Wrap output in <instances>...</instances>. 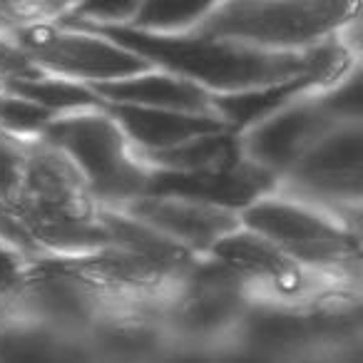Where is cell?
<instances>
[{
    "label": "cell",
    "instance_id": "cell-1",
    "mask_svg": "<svg viewBox=\"0 0 363 363\" xmlns=\"http://www.w3.org/2000/svg\"><path fill=\"white\" fill-rule=\"evenodd\" d=\"M356 21H361V3L229 0L212 3L194 35L262 52H308L323 43L336 40Z\"/></svg>",
    "mask_w": 363,
    "mask_h": 363
},
{
    "label": "cell",
    "instance_id": "cell-2",
    "mask_svg": "<svg viewBox=\"0 0 363 363\" xmlns=\"http://www.w3.org/2000/svg\"><path fill=\"white\" fill-rule=\"evenodd\" d=\"M239 224L272 242L296 267L358 286L361 229L333 214L286 194L269 192L239 212Z\"/></svg>",
    "mask_w": 363,
    "mask_h": 363
},
{
    "label": "cell",
    "instance_id": "cell-3",
    "mask_svg": "<svg viewBox=\"0 0 363 363\" xmlns=\"http://www.w3.org/2000/svg\"><path fill=\"white\" fill-rule=\"evenodd\" d=\"M43 142L75 167L97 209H122L147 194L152 172L105 105L55 117Z\"/></svg>",
    "mask_w": 363,
    "mask_h": 363
},
{
    "label": "cell",
    "instance_id": "cell-4",
    "mask_svg": "<svg viewBox=\"0 0 363 363\" xmlns=\"http://www.w3.org/2000/svg\"><path fill=\"white\" fill-rule=\"evenodd\" d=\"M274 192L323 209L361 229L363 122H348L326 132L277 182Z\"/></svg>",
    "mask_w": 363,
    "mask_h": 363
},
{
    "label": "cell",
    "instance_id": "cell-5",
    "mask_svg": "<svg viewBox=\"0 0 363 363\" xmlns=\"http://www.w3.org/2000/svg\"><path fill=\"white\" fill-rule=\"evenodd\" d=\"M8 40L40 72L95 87L150 70V62L102 33L35 23L11 33Z\"/></svg>",
    "mask_w": 363,
    "mask_h": 363
},
{
    "label": "cell",
    "instance_id": "cell-6",
    "mask_svg": "<svg viewBox=\"0 0 363 363\" xmlns=\"http://www.w3.org/2000/svg\"><path fill=\"white\" fill-rule=\"evenodd\" d=\"M323 90L298 97L277 115L242 132L239 147L244 162L279 182L326 132L338 125H348L333 112Z\"/></svg>",
    "mask_w": 363,
    "mask_h": 363
},
{
    "label": "cell",
    "instance_id": "cell-7",
    "mask_svg": "<svg viewBox=\"0 0 363 363\" xmlns=\"http://www.w3.org/2000/svg\"><path fill=\"white\" fill-rule=\"evenodd\" d=\"M120 212L147 224L192 257H207L214 244L239 227V214L229 209L164 194H145L125 204Z\"/></svg>",
    "mask_w": 363,
    "mask_h": 363
},
{
    "label": "cell",
    "instance_id": "cell-8",
    "mask_svg": "<svg viewBox=\"0 0 363 363\" xmlns=\"http://www.w3.org/2000/svg\"><path fill=\"white\" fill-rule=\"evenodd\" d=\"M16 202L40 212H95L75 167L43 140L28 145L21 194Z\"/></svg>",
    "mask_w": 363,
    "mask_h": 363
},
{
    "label": "cell",
    "instance_id": "cell-9",
    "mask_svg": "<svg viewBox=\"0 0 363 363\" xmlns=\"http://www.w3.org/2000/svg\"><path fill=\"white\" fill-rule=\"evenodd\" d=\"M105 110L120 125L140 160L169 152L194 137L227 130L217 115H187V112L145 110V107L122 105H105Z\"/></svg>",
    "mask_w": 363,
    "mask_h": 363
},
{
    "label": "cell",
    "instance_id": "cell-10",
    "mask_svg": "<svg viewBox=\"0 0 363 363\" xmlns=\"http://www.w3.org/2000/svg\"><path fill=\"white\" fill-rule=\"evenodd\" d=\"M90 90L100 97L102 105L169 110L187 112V115H214L209 92L192 85L189 80L172 75V72L157 70V67H150V70L127 77V80L95 85Z\"/></svg>",
    "mask_w": 363,
    "mask_h": 363
},
{
    "label": "cell",
    "instance_id": "cell-11",
    "mask_svg": "<svg viewBox=\"0 0 363 363\" xmlns=\"http://www.w3.org/2000/svg\"><path fill=\"white\" fill-rule=\"evenodd\" d=\"M343 77V75H341ZM341 77H326L318 72H308V75L294 77V80L274 82V85L254 87V90L234 92V95H219L212 97L214 115L224 122L229 132L242 135V132L252 130L254 125L264 122L267 117L277 115L294 100L308 95V92L323 90V87L333 85Z\"/></svg>",
    "mask_w": 363,
    "mask_h": 363
},
{
    "label": "cell",
    "instance_id": "cell-12",
    "mask_svg": "<svg viewBox=\"0 0 363 363\" xmlns=\"http://www.w3.org/2000/svg\"><path fill=\"white\" fill-rule=\"evenodd\" d=\"M0 363H92L85 341L0 316Z\"/></svg>",
    "mask_w": 363,
    "mask_h": 363
},
{
    "label": "cell",
    "instance_id": "cell-13",
    "mask_svg": "<svg viewBox=\"0 0 363 363\" xmlns=\"http://www.w3.org/2000/svg\"><path fill=\"white\" fill-rule=\"evenodd\" d=\"M3 87L16 92V95L26 97L33 105L43 107V110L55 117L102 107L100 97L87 85L65 80V77L45 75V72H35V75H28V77H16V80L3 82Z\"/></svg>",
    "mask_w": 363,
    "mask_h": 363
},
{
    "label": "cell",
    "instance_id": "cell-14",
    "mask_svg": "<svg viewBox=\"0 0 363 363\" xmlns=\"http://www.w3.org/2000/svg\"><path fill=\"white\" fill-rule=\"evenodd\" d=\"M212 3H140L127 30L157 38H179L194 33L207 18Z\"/></svg>",
    "mask_w": 363,
    "mask_h": 363
},
{
    "label": "cell",
    "instance_id": "cell-15",
    "mask_svg": "<svg viewBox=\"0 0 363 363\" xmlns=\"http://www.w3.org/2000/svg\"><path fill=\"white\" fill-rule=\"evenodd\" d=\"M52 120L55 115L0 85V132L6 137L23 142V145H33L43 140Z\"/></svg>",
    "mask_w": 363,
    "mask_h": 363
},
{
    "label": "cell",
    "instance_id": "cell-16",
    "mask_svg": "<svg viewBox=\"0 0 363 363\" xmlns=\"http://www.w3.org/2000/svg\"><path fill=\"white\" fill-rule=\"evenodd\" d=\"M26 150L28 145L11 140L0 132V204L16 202L18 194H21Z\"/></svg>",
    "mask_w": 363,
    "mask_h": 363
},
{
    "label": "cell",
    "instance_id": "cell-17",
    "mask_svg": "<svg viewBox=\"0 0 363 363\" xmlns=\"http://www.w3.org/2000/svg\"><path fill=\"white\" fill-rule=\"evenodd\" d=\"M157 363H219V358H217V348L172 341L169 348L164 351V356Z\"/></svg>",
    "mask_w": 363,
    "mask_h": 363
},
{
    "label": "cell",
    "instance_id": "cell-18",
    "mask_svg": "<svg viewBox=\"0 0 363 363\" xmlns=\"http://www.w3.org/2000/svg\"><path fill=\"white\" fill-rule=\"evenodd\" d=\"M0 85H3V82H0Z\"/></svg>",
    "mask_w": 363,
    "mask_h": 363
}]
</instances>
